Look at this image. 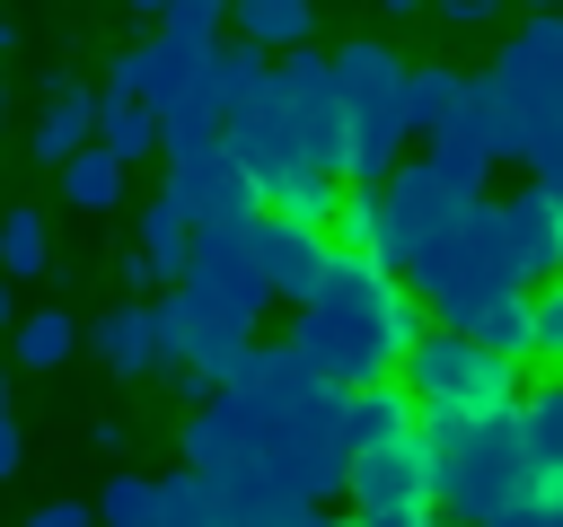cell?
Listing matches in <instances>:
<instances>
[{
  "label": "cell",
  "instance_id": "6da1fadb",
  "mask_svg": "<svg viewBox=\"0 0 563 527\" xmlns=\"http://www.w3.org/2000/svg\"><path fill=\"white\" fill-rule=\"evenodd\" d=\"M422 299L387 272V264H361V255H334V272H325V290L299 307V325H290V351L325 378V386H343V395H361V386H396L405 378V360L422 351Z\"/></svg>",
  "mask_w": 563,
  "mask_h": 527
},
{
  "label": "cell",
  "instance_id": "7a4b0ae2",
  "mask_svg": "<svg viewBox=\"0 0 563 527\" xmlns=\"http://www.w3.org/2000/svg\"><path fill=\"white\" fill-rule=\"evenodd\" d=\"M431 448V509L457 527H501L537 501L528 474V413H484V422H422Z\"/></svg>",
  "mask_w": 563,
  "mask_h": 527
},
{
  "label": "cell",
  "instance_id": "3957f363",
  "mask_svg": "<svg viewBox=\"0 0 563 527\" xmlns=\"http://www.w3.org/2000/svg\"><path fill=\"white\" fill-rule=\"evenodd\" d=\"M334 88H343V123H352V184H387L405 167L413 141V70L387 35H352L334 53Z\"/></svg>",
  "mask_w": 563,
  "mask_h": 527
},
{
  "label": "cell",
  "instance_id": "277c9868",
  "mask_svg": "<svg viewBox=\"0 0 563 527\" xmlns=\"http://www.w3.org/2000/svg\"><path fill=\"white\" fill-rule=\"evenodd\" d=\"M405 290L440 316V334H475L501 299H528V281H519V264H510V246H501V220H493V202L457 228V237H440L413 272H405Z\"/></svg>",
  "mask_w": 563,
  "mask_h": 527
},
{
  "label": "cell",
  "instance_id": "5b68a950",
  "mask_svg": "<svg viewBox=\"0 0 563 527\" xmlns=\"http://www.w3.org/2000/svg\"><path fill=\"white\" fill-rule=\"evenodd\" d=\"M405 395L422 404V422H484L519 404V369L493 360L475 334H422V351L405 360Z\"/></svg>",
  "mask_w": 563,
  "mask_h": 527
},
{
  "label": "cell",
  "instance_id": "8992f818",
  "mask_svg": "<svg viewBox=\"0 0 563 527\" xmlns=\"http://www.w3.org/2000/svg\"><path fill=\"white\" fill-rule=\"evenodd\" d=\"M484 79H493V88H501V105L519 114V132L545 149V141L563 132V9H554V18L510 26ZM528 167H537V158H528Z\"/></svg>",
  "mask_w": 563,
  "mask_h": 527
},
{
  "label": "cell",
  "instance_id": "52a82bcc",
  "mask_svg": "<svg viewBox=\"0 0 563 527\" xmlns=\"http://www.w3.org/2000/svg\"><path fill=\"white\" fill-rule=\"evenodd\" d=\"M484 202H466V193H449L422 158H405L387 184H378V220H387V272H413L440 237H457L466 220H475Z\"/></svg>",
  "mask_w": 563,
  "mask_h": 527
},
{
  "label": "cell",
  "instance_id": "ba28073f",
  "mask_svg": "<svg viewBox=\"0 0 563 527\" xmlns=\"http://www.w3.org/2000/svg\"><path fill=\"white\" fill-rule=\"evenodd\" d=\"M202 316H220V325H238V334H255V316L273 307V290H264V272H255V246H246V228H211V237H194V264H185V281H176Z\"/></svg>",
  "mask_w": 563,
  "mask_h": 527
},
{
  "label": "cell",
  "instance_id": "9c48e42d",
  "mask_svg": "<svg viewBox=\"0 0 563 527\" xmlns=\"http://www.w3.org/2000/svg\"><path fill=\"white\" fill-rule=\"evenodd\" d=\"M167 202L194 220V237H211V228H255V220H264V193H255V176H246L229 149L176 158V167H167Z\"/></svg>",
  "mask_w": 563,
  "mask_h": 527
},
{
  "label": "cell",
  "instance_id": "30bf717a",
  "mask_svg": "<svg viewBox=\"0 0 563 527\" xmlns=\"http://www.w3.org/2000/svg\"><path fill=\"white\" fill-rule=\"evenodd\" d=\"M422 509H431V448H422V430L396 439V448L352 457V518H422Z\"/></svg>",
  "mask_w": 563,
  "mask_h": 527
},
{
  "label": "cell",
  "instance_id": "8fae6325",
  "mask_svg": "<svg viewBox=\"0 0 563 527\" xmlns=\"http://www.w3.org/2000/svg\"><path fill=\"white\" fill-rule=\"evenodd\" d=\"M493 220H501V246H510V264H519V281H528V299H537V290H554V281H563V202H554L545 184H519V193H501V202H493Z\"/></svg>",
  "mask_w": 563,
  "mask_h": 527
},
{
  "label": "cell",
  "instance_id": "7c38bea8",
  "mask_svg": "<svg viewBox=\"0 0 563 527\" xmlns=\"http://www.w3.org/2000/svg\"><path fill=\"white\" fill-rule=\"evenodd\" d=\"M246 246H255V272H264V290L273 299H290V307H308L317 290H325V272H334V237H317V228H290V220H255L246 228Z\"/></svg>",
  "mask_w": 563,
  "mask_h": 527
},
{
  "label": "cell",
  "instance_id": "4fadbf2b",
  "mask_svg": "<svg viewBox=\"0 0 563 527\" xmlns=\"http://www.w3.org/2000/svg\"><path fill=\"white\" fill-rule=\"evenodd\" d=\"M97 105H106V88L53 70V79H44V114H35V132H26L35 158H44V167H70L79 149H97Z\"/></svg>",
  "mask_w": 563,
  "mask_h": 527
},
{
  "label": "cell",
  "instance_id": "5bb4252c",
  "mask_svg": "<svg viewBox=\"0 0 563 527\" xmlns=\"http://www.w3.org/2000/svg\"><path fill=\"white\" fill-rule=\"evenodd\" d=\"M88 351H97L114 378H150V369H167V360H158V307H150V299L106 307V316L88 325Z\"/></svg>",
  "mask_w": 563,
  "mask_h": 527
},
{
  "label": "cell",
  "instance_id": "9a60e30c",
  "mask_svg": "<svg viewBox=\"0 0 563 527\" xmlns=\"http://www.w3.org/2000/svg\"><path fill=\"white\" fill-rule=\"evenodd\" d=\"M229 35L255 44V53H273V61H290V53L317 44V9L308 0H246V9H229Z\"/></svg>",
  "mask_w": 563,
  "mask_h": 527
},
{
  "label": "cell",
  "instance_id": "2e32d148",
  "mask_svg": "<svg viewBox=\"0 0 563 527\" xmlns=\"http://www.w3.org/2000/svg\"><path fill=\"white\" fill-rule=\"evenodd\" d=\"M343 430H352V457H369V448L413 439V430H422V404L405 395V378H396V386H361L352 413H343Z\"/></svg>",
  "mask_w": 563,
  "mask_h": 527
},
{
  "label": "cell",
  "instance_id": "e0dca14e",
  "mask_svg": "<svg viewBox=\"0 0 563 527\" xmlns=\"http://www.w3.org/2000/svg\"><path fill=\"white\" fill-rule=\"evenodd\" d=\"M519 413H528V474H537V501L563 509V378H545Z\"/></svg>",
  "mask_w": 563,
  "mask_h": 527
},
{
  "label": "cell",
  "instance_id": "ac0fdd59",
  "mask_svg": "<svg viewBox=\"0 0 563 527\" xmlns=\"http://www.w3.org/2000/svg\"><path fill=\"white\" fill-rule=\"evenodd\" d=\"M141 255H150V272H158V290H176L185 281V264H194V220L167 202V184L141 202V237H132Z\"/></svg>",
  "mask_w": 563,
  "mask_h": 527
},
{
  "label": "cell",
  "instance_id": "d6986e66",
  "mask_svg": "<svg viewBox=\"0 0 563 527\" xmlns=\"http://www.w3.org/2000/svg\"><path fill=\"white\" fill-rule=\"evenodd\" d=\"M79 343H88V325H79L70 307H35V316H18V334H9V360H18V369H62Z\"/></svg>",
  "mask_w": 563,
  "mask_h": 527
},
{
  "label": "cell",
  "instance_id": "ffe728a7",
  "mask_svg": "<svg viewBox=\"0 0 563 527\" xmlns=\"http://www.w3.org/2000/svg\"><path fill=\"white\" fill-rule=\"evenodd\" d=\"M466 88H475V79H466L457 61H422V70H413V88H405V97H413V132H422V141H440V132L466 114Z\"/></svg>",
  "mask_w": 563,
  "mask_h": 527
},
{
  "label": "cell",
  "instance_id": "44dd1931",
  "mask_svg": "<svg viewBox=\"0 0 563 527\" xmlns=\"http://www.w3.org/2000/svg\"><path fill=\"white\" fill-rule=\"evenodd\" d=\"M97 149L123 158V167H141V158L167 149V141H158V114H150L141 97H106V105H97Z\"/></svg>",
  "mask_w": 563,
  "mask_h": 527
},
{
  "label": "cell",
  "instance_id": "7402d4cb",
  "mask_svg": "<svg viewBox=\"0 0 563 527\" xmlns=\"http://www.w3.org/2000/svg\"><path fill=\"white\" fill-rule=\"evenodd\" d=\"M44 264H53V228H44V211H35V202L0 211V272H9V281H35Z\"/></svg>",
  "mask_w": 563,
  "mask_h": 527
},
{
  "label": "cell",
  "instance_id": "603a6c76",
  "mask_svg": "<svg viewBox=\"0 0 563 527\" xmlns=\"http://www.w3.org/2000/svg\"><path fill=\"white\" fill-rule=\"evenodd\" d=\"M422 167H431L449 193H466V202H493V193H484V184H493V158H484L466 132H440V141L422 149Z\"/></svg>",
  "mask_w": 563,
  "mask_h": 527
},
{
  "label": "cell",
  "instance_id": "cb8c5ba5",
  "mask_svg": "<svg viewBox=\"0 0 563 527\" xmlns=\"http://www.w3.org/2000/svg\"><path fill=\"white\" fill-rule=\"evenodd\" d=\"M150 527H220V492H211V474H194V466L158 474V518H150Z\"/></svg>",
  "mask_w": 563,
  "mask_h": 527
},
{
  "label": "cell",
  "instance_id": "d4e9b609",
  "mask_svg": "<svg viewBox=\"0 0 563 527\" xmlns=\"http://www.w3.org/2000/svg\"><path fill=\"white\" fill-rule=\"evenodd\" d=\"M123 158H106V149H79L70 167H62V202H79V211H114L123 202Z\"/></svg>",
  "mask_w": 563,
  "mask_h": 527
},
{
  "label": "cell",
  "instance_id": "484cf974",
  "mask_svg": "<svg viewBox=\"0 0 563 527\" xmlns=\"http://www.w3.org/2000/svg\"><path fill=\"white\" fill-rule=\"evenodd\" d=\"M475 343H484L493 360H510V369H519V360L537 351V299H501V307L475 325Z\"/></svg>",
  "mask_w": 563,
  "mask_h": 527
},
{
  "label": "cell",
  "instance_id": "4316f807",
  "mask_svg": "<svg viewBox=\"0 0 563 527\" xmlns=\"http://www.w3.org/2000/svg\"><path fill=\"white\" fill-rule=\"evenodd\" d=\"M150 518H158V474H106L97 527H150Z\"/></svg>",
  "mask_w": 563,
  "mask_h": 527
},
{
  "label": "cell",
  "instance_id": "83f0119b",
  "mask_svg": "<svg viewBox=\"0 0 563 527\" xmlns=\"http://www.w3.org/2000/svg\"><path fill=\"white\" fill-rule=\"evenodd\" d=\"M528 360H545V369L563 378V281L537 290V351H528Z\"/></svg>",
  "mask_w": 563,
  "mask_h": 527
},
{
  "label": "cell",
  "instance_id": "f1b7e54d",
  "mask_svg": "<svg viewBox=\"0 0 563 527\" xmlns=\"http://www.w3.org/2000/svg\"><path fill=\"white\" fill-rule=\"evenodd\" d=\"M26 527H97V501H44L26 509Z\"/></svg>",
  "mask_w": 563,
  "mask_h": 527
},
{
  "label": "cell",
  "instance_id": "f546056e",
  "mask_svg": "<svg viewBox=\"0 0 563 527\" xmlns=\"http://www.w3.org/2000/svg\"><path fill=\"white\" fill-rule=\"evenodd\" d=\"M528 184H545V193L563 202V132H554V141L537 149V167H528Z\"/></svg>",
  "mask_w": 563,
  "mask_h": 527
},
{
  "label": "cell",
  "instance_id": "4dcf8cb0",
  "mask_svg": "<svg viewBox=\"0 0 563 527\" xmlns=\"http://www.w3.org/2000/svg\"><path fill=\"white\" fill-rule=\"evenodd\" d=\"M440 26H493V0H440Z\"/></svg>",
  "mask_w": 563,
  "mask_h": 527
},
{
  "label": "cell",
  "instance_id": "1f68e13d",
  "mask_svg": "<svg viewBox=\"0 0 563 527\" xmlns=\"http://www.w3.org/2000/svg\"><path fill=\"white\" fill-rule=\"evenodd\" d=\"M18 457H26V439H18V413H9V404H0V483H9V474H18Z\"/></svg>",
  "mask_w": 563,
  "mask_h": 527
},
{
  "label": "cell",
  "instance_id": "d6a6232c",
  "mask_svg": "<svg viewBox=\"0 0 563 527\" xmlns=\"http://www.w3.org/2000/svg\"><path fill=\"white\" fill-rule=\"evenodd\" d=\"M0 334H18V299H9V272H0Z\"/></svg>",
  "mask_w": 563,
  "mask_h": 527
},
{
  "label": "cell",
  "instance_id": "836d02e7",
  "mask_svg": "<svg viewBox=\"0 0 563 527\" xmlns=\"http://www.w3.org/2000/svg\"><path fill=\"white\" fill-rule=\"evenodd\" d=\"M0 53H18V26H9V18H0Z\"/></svg>",
  "mask_w": 563,
  "mask_h": 527
},
{
  "label": "cell",
  "instance_id": "e575fe53",
  "mask_svg": "<svg viewBox=\"0 0 563 527\" xmlns=\"http://www.w3.org/2000/svg\"><path fill=\"white\" fill-rule=\"evenodd\" d=\"M0 114H9V88H0Z\"/></svg>",
  "mask_w": 563,
  "mask_h": 527
},
{
  "label": "cell",
  "instance_id": "d590c367",
  "mask_svg": "<svg viewBox=\"0 0 563 527\" xmlns=\"http://www.w3.org/2000/svg\"><path fill=\"white\" fill-rule=\"evenodd\" d=\"M0 404H9V378H0Z\"/></svg>",
  "mask_w": 563,
  "mask_h": 527
},
{
  "label": "cell",
  "instance_id": "8d00e7d4",
  "mask_svg": "<svg viewBox=\"0 0 563 527\" xmlns=\"http://www.w3.org/2000/svg\"><path fill=\"white\" fill-rule=\"evenodd\" d=\"M0 88H9V79H0Z\"/></svg>",
  "mask_w": 563,
  "mask_h": 527
}]
</instances>
